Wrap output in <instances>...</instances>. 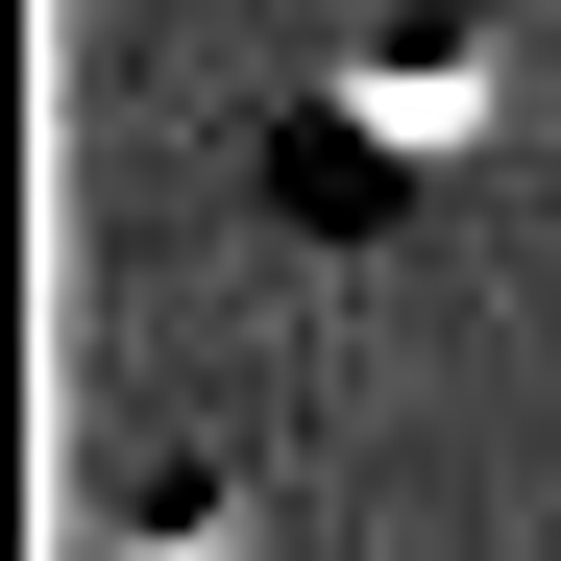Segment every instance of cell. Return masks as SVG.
I'll return each instance as SVG.
<instances>
[{"label":"cell","instance_id":"1","mask_svg":"<svg viewBox=\"0 0 561 561\" xmlns=\"http://www.w3.org/2000/svg\"><path fill=\"white\" fill-rule=\"evenodd\" d=\"M489 147H513V25L415 0V25H342L294 99H268V220H318V244H415Z\"/></svg>","mask_w":561,"mask_h":561}]
</instances>
